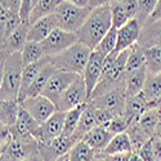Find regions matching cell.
Returning <instances> with one entry per match:
<instances>
[{
  "label": "cell",
  "mask_w": 161,
  "mask_h": 161,
  "mask_svg": "<svg viewBox=\"0 0 161 161\" xmlns=\"http://www.w3.org/2000/svg\"><path fill=\"white\" fill-rule=\"evenodd\" d=\"M112 27L110 4L92 9L84 25L77 30L76 35L80 43L94 49L102 37Z\"/></svg>",
  "instance_id": "obj_1"
},
{
  "label": "cell",
  "mask_w": 161,
  "mask_h": 161,
  "mask_svg": "<svg viewBox=\"0 0 161 161\" xmlns=\"http://www.w3.org/2000/svg\"><path fill=\"white\" fill-rule=\"evenodd\" d=\"M92 50L93 49H90L85 44L77 42L63 52L50 57V61L56 66L57 70L83 74L92 54Z\"/></svg>",
  "instance_id": "obj_2"
},
{
  "label": "cell",
  "mask_w": 161,
  "mask_h": 161,
  "mask_svg": "<svg viewBox=\"0 0 161 161\" xmlns=\"http://www.w3.org/2000/svg\"><path fill=\"white\" fill-rule=\"evenodd\" d=\"M23 71V62L21 52L9 54L3 74L2 88H0V99H18L21 89V79Z\"/></svg>",
  "instance_id": "obj_3"
},
{
  "label": "cell",
  "mask_w": 161,
  "mask_h": 161,
  "mask_svg": "<svg viewBox=\"0 0 161 161\" xmlns=\"http://www.w3.org/2000/svg\"><path fill=\"white\" fill-rule=\"evenodd\" d=\"M90 10L92 9L88 7H79L67 0H61L53 14L56 16L59 29L70 32H77V30L86 21Z\"/></svg>",
  "instance_id": "obj_4"
},
{
  "label": "cell",
  "mask_w": 161,
  "mask_h": 161,
  "mask_svg": "<svg viewBox=\"0 0 161 161\" xmlns=\"http://www.w3.org/2000/svg\"><path fill=\"white\" fill-rule=\"evenodd\" d=\"M88 102V94H86V85L83 74L77 75V77L74 80V83L64 90V93L61 96L59 101L57 102L56 107L59 111H69L75 107L84 104Z\"/></svg>",
  "instance_id": "obj_5"
},
{
  "label": "cell",
  "mask_w": 161,
  "mask_h": 161,
  "mask_svg": "<svg viewBox=\"0 0 161 161\" xmlns=\"http://www.w3.org/2000/svg\"><path fill=\"white\" fill-rule=\"evenodd\" d=\"M77 42H79V39H77L76 32H70V31H66L63 29L57 27L40 44L43 47L44 56L53 57V56L58 54V53L63 52L64 49L70 48L71 45H74Z\"/></svg>",
  "instance_id": "obj_6"
},
{
  "label": "cell",
  "mask_w": 161,
  "mask_h": 161,
  "mask_svg": "<svg viewBox=\"0 0 161 161\" xmlns=\"http://www.w3.org/2000/svg\"><path fill=\"white\" fill-rule=\"evenodd\" d=\"M96 108H103L114 112L115 115H121L125 112L126 106V93H125V84L119 85L108 92L103 93L102 96L93 98L89 101Z\"/></svg>",
  "instance_id": "obj_7"
},
{
  "label": "cell",
  "mask_w": 161,
  "mask_h": 161,
  "mask_svg": "<svg viewBox=\"0 0 161 161\" xmlns=\"http://www.w3.org/2000/svg\"><path fill=\"white\" fill-rule=\"evenodd\" d=\"M77 75H80V74L56 70L54 74L48 80V84L44 88L42 94L44 97H47L48 99H50L54 104H57L61 96L64 93V90L74 83V80L77 77Z\"/></svg>",
  "instance_id": "obj_8"
},
{
  "label": "cell",
  "mask_w": 161,
  "mask_h": 161,
  "mask_svg": "<svg viewBox=\"0 0 161 161\" xmlns=\"http://www.w3.org/2000/svg\"><path fill=\"white\" fill-rule=\"evenodd\" d=\"M21 104L39 124H43L57 111L56 104L43 94L36 97H26L23 101H21Z\"/></svg>",
  "instance_id": "obj_9"
},
{
  "label": "cell",
  "mask_w": 161,
  "mask_h": 161,
  "mask_svg": "<svg viewBox=\"0 0 161 161\" xmlns=\"http://www.w3.org/2000/svg\"><path fill=\"white\" fill-rule=\"evenodd\" d=\"M39 151V142L35 138L12 139L7 148L0 153V161H22Z\"/></svg>",
  "instance_id": "obj_10"
},
{
  "label": "cell",
  "mask_w": 161,
  "mask_h": 161,
  "mask_svg": "<svg viewBox=\"0 0 161 161\" xmlns=\"http://www.w3.org/2000/svg\"><path fill=\"white\" fill-rule=\"evenodd\" d=\"M64 116H66L64 111L57 110L48 120H45L43 124H40L39 129L34 134L36 141L39 143H48L53 139H56L57 137H59L63 130Z\"/></svg>",
  "instance_id": "obj_11"
},
{
  "label": "cell",
  "mask_w": 161,
  "mask_h": 161,
  "mask_svg": "<svg viewBox=\"0 0 161 161\" xmlns=\"http://www.w3.org/2000/svg\"><path fill=\"white\" fill-rule=\"evenodd\" d=\"M106 56H103L101 52L93 49L92 54L89 57V61L85 66V70L83 72L84 80H85V85H86V94H88V101L92 96L93 90L97 86L101 75H102V70H103V63H104Z\"/></svg>",
  "instance_id": "obj_12"
},
{
  "label": "cell",
  "mask_w": 161,
  "mask_h": 161,
  "mask_svg": "<svg viewBox=\"0 0 161 161\" xmlns=\"http://www.w3.org/2000/svg\"><path fill=\"white\" fill-rule=\"evenodd\" d=\"M74 144L72 137L59 136L48 143H39V153L43 161H56L59 156L69 152Z\"/></svg>",
  "instance_id": "obj_13"
},
{
  "label": "cell",
  "mask_w": 161,
  "mask_h": 161,
  "mask_svg": "<svg viewBox=\"0 0 161 161\" xmlns=\"http://www.w3.org/2000/svg\"><path fill=\"white\" fill-rule=\"evenodd\" d=\"M142 25L137 18L128 21L124 26L117 30V40L114 53H120L125 49H129L131 45L138 43L139 34H141Z\"/></svg>",
  "instance_id": "obj_14"
},
{
  "label": "cell",
  "mask_w": 161,
  "mask_h": 161,
  "mask_svg": "<svg viewBox=\"0 0 161 161\" xmlns=\"http://www.w3.org/2000/svg\"><path fill=\"white\" fill-rule=\"evenodd\" d=\"M58 27L56 16L49 14L43 18L37 19L36 22L31 23L29 27V34H27V42H35V43H42L43 40L48 37V35Z\"/></svg>",
  "instance_id": "obj_15"
},
{
  "label": "cell",
  "mask_w": 161,
  "mask_h": 161,
  "mask_svg": "<svg viewBox=\"0 0 161 161\" xmlns=\"http://www.w3.org/2000/svg\"><path fill=\"white\" fill-rule=\"evenodd\" d=\"M138 44L143 49L161 47V19L147 21L142 26Z\"/></svg>",
  "instance_id": "obj_16"
},
{
  "label": "cell",
  "mask_w": 161,
  "mask_h": 161,
  "mask_svg": "<svg viewBox=\"0 0 161 161\" xmlns=\"http://www.w3.org/2000/svg\"><path fill=\"white\" fill-rule=\"evenodd\" d=\"M50 61V57H44L40 61L23 66V71H22V79H21V89H19V96H18V101H23L27 94V90L31 86V84L34 83V80L36 79V76L40 74L45 64Z\"/></svg>",
  "instance_id": "obj_17"
},
{
  "label": "cell",
  "mask_w": 161,
  "mask_h": 161,
  "mask_svg": "<svg viewBox=\"0 0 161 161\" xmlns=\"http://www.w3.org/2000/svg\"><path fill=\"white\" fill-rule=\"evenodd\" d=\"M97 126V120H96V108L94 106L92 103H86L85 108L80 116V120L77 123V126H76V130L75 133L72 134V139L76 142L79 141H83V138L86 136V134L94 128Z\"/></svg>",
  "instance_id": "obj_18"
},
{
  "label": "cell",
  "mask_w": 161,
  "mask_h": 161,
  "mask_svg": "<svg viewBox=\"0 0 161 161\" xmlns=\"http://www.w3.org/2000/svg\"><path fill=\"white\" fill-rule=\"evenodd\" d=\"M29 27L30 23L22 22L19 25V27L13 31L8 39L4 42V44L0 47V49H3L7 52L8 54H13L16 52H21L25 47V44L27 43V34H29Z\"/></svg>",
  "instance_id": "obj_19"
},
{
  "label": "cell",
  "mask_w": 161,
  "mask_h": 161,
  "mask_svg": "<svg viewBox=\"0 0 161 161\" xmlns=\"http://www.w3.org/2000/svg\"><path fill=\"white\" fill-rule=\"evenodd\" d=\"M151 108L150 102L147 101L144 94L141 92L136 96H131L126 98V106H125V112L124 115L129 120V123L133 124L139 120V117L143 115L144 111Z\"/></svg>",
  "instance_id": "obj_20"
},
{
  "label": "cell",
  "mask_w": 161,
  "mask_h": 161,
  "mask_svg": "<svg viewBox=\"0 0 161 161\" xmlns=\"http://www.w3.org/2000/svg\"><path fill=\"white\" fill-rule=\"evenodd\" d=\"M112 134L107 130V128L104 126H94L86 136L83 138V141L85 143H88L94 151L101 152L106 148V146L110 143V141L112 139Z\"/></svg>",
  "instance_id": "obj_21"
},
{
  "label": "cell",
  "mask_w": 161,
  "mask_h": 161,
  "mask_svg": "<svg viewBox=\"0 0 161 161\" xmlns=\"http://www.w3.org/2000/svg\"><path fill=\"white\" fill-rule=\"evenodd\" d=\"M133 152L131 142L129 138V134L126 131L116 134L112 137L110 143L106 146V148L98 153L103 156H112V155H119V153H130Z\"/></svg>",
  "instance_id": "obj_22"
},
{
  "label": "cell",
  "mask_w": 161,
  "mask_h": 161,
  "mask_svg": "<svg viewBox=\"0 0 161 161\" xmlns=\"http://www.w3.org/2000/svg\"><path fill=\"white\" fill-rule=\"evenodd\" d=\"M147 77V67L143 66L138 70L125 72V93L126 98L136 96L142 92Z\"/></svg>",
  "instance_id": "obj_23"
},
{
  "label": "cell",
  "mask_w": 161,
  "mask_h": 161,
  "mask_svg": "<svg viewBox=\"0 0 161 161\" xmlns=\"http://www.w3.org/2000/svg\"><path fill=\"white\" fill-rule=\"evenodd\" d=\"M142 93L147 98V101L150 102L151 107H155L161 97V72L151 74L147 71V77Z\"/></svg>",
  "instance_id": "obj_24"
},
{
  "label": "cell",
  "mask_w": 161,
  "mask_h": 161,
  "mask_svg": "<svg viewBox=\"0 0 161 161\" xmlns=\"http://www.w3.org/2000/svg\"><path fill=\"white\" fill-rule=\"evenodd\" d=\"M56 66L52 63V61H49L44 69L40 71V74L36 76V79L34 80V83L31 84V86L27 90V94H26V97H36V96H40L43 93L44 88L47 86L48 84V80L50 79V76L54 74L56 71Z\"/></svg>",
  "instance_id": "obj_25"
},
{
  "label": "cell",
  "mask_w": 161,
  "mask_h": 161,
  "mask_svg": "<svg viewBox=\"0 0 161 161\" xmlns=\"http://www.w3.org/2000/svg\"><path fill=\"white\" fill-rule=\"evenodd\" d=\"M19 104L18 99H0V123L7 126L14 124L17 121Z\"/></svg>",
  "instance_id": "obj_26"
},
{
  "label": "cell",
  "mask_w": 161,
  "mask_h": 161,
  "mask_svg": "<svg viewBox=\"0 0 161 161\" xmlns=\"http://www.w3.org/2000/svg\"><path fill=\"white\" fill-rule=\"evenodd\" d=\"M67 153H69L70 161H93L98 152L93 150L84 141H79L71 147Z\"/></svg>",
  "instance_id": "obj_27"
},
{
  "label": "cell",
  "mask_w": 161,
  "mask_h": 161,
  "mask_svg": "<svg viewBox=\"0 0 161 161\" xmlns=\"http://www.w3.org/2000/svg\"><path fill=\"white\" fill-rule=\"evenodd\" d=\"M160 119H161V116L158 115L156 107H151V108H148L147 111L143 112V115L139 117V120L137 123L147 136L153 137L155 129L160 121Z\"/></svg>",
  "instance_id": "obj_28"
},
{
  "label": "cell",
  "mask_w": 161,
  "mask_h": 161,
  "mask_svg": "<svg viewBox=\"0 0 161 161\" xmlns=\"http://www.w3.org/2000/svg\"><path fill=\"white\" fill-rule=\"evenodd\" d=\"M88 103V102H86ZM86 103L84 104H80L77 107L72 110H69L66 111V116H64V124H63V130H62V134L61 136H64V137H72V134L75 133L76 130V126H77V123L80 120V116H81L84 108Z\"/></svg>",
  "instance_id": "obj_29"
},
{
  "label": "cell",
  "mask_w": 161,
  "mask_h": 161,
  "mask_svg": "<svg viewBox=\"0 0 161 161\" xmlns=\"http://www.w3.org/2000/svg\"><path fill=\"white\" fill-rule=\"evenodd\" d=\"M21 57H22L23 66H27V64H31V63H35V62L40 61L45 56H44L43 47L40 43L27 42L25 44L23 49L21 50Z\"/></svg>",
  "instance_id": "obj_30"
},
{
  "label": "cell",
  "mask_w": 161,
  "mask_h": 161,
  "mask_svg": "<svg viewBox=\"0 0 161 161\" xmlns=\"http://www.w3.org/2000/svg\"><path fill=\"white\" fill-rule=\"evenodd\" d=\"M143 66H146L144 49L137 43V44H134L129 48V56H128V59H126L125 72L138 70Z\"/></svg>",
  "instance_id": "obj_31"
},
{
  "label": "cell",
  "mask_w": 161,
  "mask_h": 161,
  "mask_svg": "<svg viewBox=\"0 0 161 161\" xmlns=\"http://www.w3.org/2000/svg\"><path fill=\"white\" fill-rule=\"evenodd\" d=\"M59 2L61 0H39V3L34 7L31 14H30V25L36 22L40 18L54 13L56 7L58 5Z\"/></svg>",
  "instance_id": "obj_32"
},
{
  "label": "cell",
  "mask_w": 161,
  "mask_h": 161,
  "mask_svg": "<svg viewBox=\"0 0 161 161\" xmlns=\"http://www.w3.org/2000/svg\"><path fill=\"white\" fill-rule=\"evenodd\" d=\"M110 9H111V21H112V27L120 29L124 26L128 21H130L128 13L121 3V0H114L110 3Z\"/></svg>",
  "instance_id": "obj_33"
},
{
  "label": "cell",
  "mask_w": 161,
  "mask_h": 161,
  "mask_svg": "<svg viewBox=\"0 0 161 161\" xmlns=\"http://www.w3.org/2000/svg\"><path fill=\"white\" fill-rule=\"evenodd\" d=\"M146 67L151 74L161 72V47H152L144 49Z\"/></svg>",
  "instance_id": "obj_34"
},
{
  "label": "cell",
  "mask_w": 161,
  "mask_h": 161,
  "mask_svg": "<svg viewBox=\"0 0 161 161\" xmlns=\"http://www.w3.org/2000/svg\"><path fill=\"white\" fill-rule=\"evenodd\" d=\"M126 133L129 134V138H130V142H131V147H133V152H137L141 147L148 141L150 136H147V134L141 129V126L138 125V123H133L129 125Z\"/></svg>",
  "instance_id": "obj_35"
},
{
  "label": "cell",
  "mask_w": 161,
  "mask_h": 161,
  "mask_svg": "<svg viewBox=\"0 0 161 161\" xmlns=\"http://www.w3.org/2000/svg\"><path fill=\"white\" fill-rule=\"evenodd\" d=\"M116 40H117V29L111 27L107 34L102 37V40L98 43V45L94 48L96 50L101 52L103 56H108L111 53H114L115 47H116Z\"/></svg>",
  "instance_id": "obj_36"
},
{
  "label": "cell",
  "mask_w": 161,
  "mask_h": 161,
  "mask_svg": "<svg viewBox=\"0 0 161 161\" xmlns=\"http://www.w3.org/2000/svg\"><path fill=\"white\" fill-rule=\"evenodd\" d=\"M21 103V102H19ZM17 121L19 123V124H22L26 129L29 130V133H31L32 136L36 133V130L39 129V126H40V124L36 121V120L26 111L23 107H22V104H19V110H18V116H17Z\"/></svg>",
  "instance_id": "obj_37"
},
{
  "label": "cell",
  "mask_w": 161,
  "mask_h": 161,
  "mask_svg": "<svg viewBox=\"0 0 161 161\" xmlns=\"http://www.w3.org/2000/svg\"><path fill=\"white\" fill-rule=\"evenodd\" d=\"M130 123L129 120L126 119V116L124 114L121 115H116L111 121L108 123V125H107V130H108L112 136H116V134H120V133H124L128 130Z\"/></svg>",
  "instance_id": "obj_38"
},
{
  "label": "cell",
  "mask_w": 161,
  "mask_h": 161,
  "mask_svg": "<svg viewBox=\"0 0 161 161\" xmlns=\"http://www.w3.org/2000/svg\"><path fill=\"white\" fill-rule=\"evenodd\" d=\"M158 0H138V7H139V12L137 14V19L139 21V23L143 26L144 22L148 19V17L151 16V13L153 12L156 4Z\"/></svg>",
  "instance_id": "obj_39"
},
{
  "label": "cell",
  "mask_w": 161,
  "mask_h": 161,
  "mask_svg": "<svg viewBox=\"0 0 161 161\" xmlns=\"http://www.w3.org/2000/svg\"><path fill=\"white\" fill-rule=\"evenodd\" d=\"M96 108V107H94ZM116 115L108 110H103V108H96V120H97V125L98 126H107L108 123L115 117Z\"/></svg>",
  "instance_id": "obj_40"
},
{
  "label": "cell",
  "mask_w": 161,
  "mask_h": 161,
  "mask_svg": "<svg viewBox=\"0 0 161 161\" xmlns=\"http://www.w3.org/2000/svg\"><path fill=\"white\" fill-rule=\"evenodd\" d=\"M10 141H12V134L9 131V126L0 123V153L7 148Z\"/></svg>",
  "instance_id": "obj_41"
},
{
  "label": "cell",
  "mask_w": 161,
  "mask_h": 161,
  "mask_svg": "<svg viewBox=\"0 0 161 161\" xmlns=\"http://www.w3.org/2000/svg\"><path fill=\"white\" fill-rule=\"evenodd\" d=\"M137 152L139 153V156L142 157L143 161H155L153 150H152V138H150L147 141Z\"/></svg>",
  "instance_id": "obj_42"
},
{
  "label": "cell",
  "mask_w": 161,
  "mask_h": 161,
  "mask_svg": "<svg viewBox=\"0 0 161 161\" xmlns=\"http://www.w3.org/2000/svg\"><path fill=\"white\" fill-rule=\"evenodd\" d=\"M121 3L128 13V16L130 19L136 18L138 12H139V7H138V0H121Z\"/></svg>",
  "instance_id": "obj_43"
},
{
  "label": "cell",
  "mask_w": 161,
  "mask_h": 161,
  "mask_svg": "<svg viewBox=\"0 0 161 161\" xmlns=\"http://www.w3.org/2000/svg\"><path fill=\"white\" fill-rule=\"evenodd\" d=\"M152 150L155 161H161V139L152 137Z\"/></svg>",
  "instance_id": "obj_44"
},
{
  "label": "cell",
  "mask_w": 161,
  "mask_h": 161,
  "mask_svg": "<svg viewBox=\"0 0 161 161\" xmlns=\"http://www.w3.org/2000/svg\"><path fill=\"white\" fill-rule=\"evenodd\" d=\"M8 53L4 52L3 49H0V88H2V81H3V74H4V66H5V61L8 58Z\"/></svg>",
  "instance_id": "obj_45"
},
{
  "label": "cell",
  "mask_w": 161,
  "mask_h": 161,
  "mask_svg": "<svg viewBox=\"0 0 161 161\" xmlns=\"http://www.w3.org/2000/svg\"><path fill=\"white\" fill-rule=\"evenodd\" d=\"M156 19H161V0H158L157 2V4H156V7H155V9H153V12L151 13V16L148 17V19L147 21H156ZM146 21V22H147ZM144 22V23H146Z\"/></svg>",
  "instance_id": "obj_46"
},
{
  "label": "cell",
  "mask_w": 161,
  "mask_h": 161,
  "mask_svg": "<svg viewBox=\"0 0 161 161\" xmlns=\"http://www.w3.org/2000/svg\"><path fill=\"white\" fill-rule=\"evenodd\" d=\"M21 3L22 0H8V4H7V9L10 12H14L19 14V8H21Z\"/></svg>",
  "instance_id": "obj_47"
},
{
  "label": "cell",
  "mask_w": 161,
  "mask_h": 161,
  "mask_svg": "<svg viewBox=\"0 0 161 161\" xmlns=\"http://www.w3.org/2000/svg\"><path fill=\"white\" fill-rule=\"evenodd\" d=\"M114 0H89V4H88V8L90 9H94L97 7H102V5H107L112 3Z\"/></svg>",
  "instance_id": "obj_48"
},
{
  "label": "cell",
  "mask_w": 161,
  "mask_h": 161,
  "mask_svg": "<svg viewBox=\"0 0 161 161\" xmlns=\"http://www.w3.org/2000/svg\"><path fill=\"white\" fill-rule=\"evenodd\" d=\"M130 153H119V155H112V156H107V157H108L110 161H129Z\"/></svg>",
  "instance_id": "obj_49"
},
{
  "label": "cell",
  "mask_w": 161,
  "mask_h": 161,
  "mask_svg": "<svg viewBox=\"0 0 161 161\" xmlns=\"http://www.w3.org/2000/svg\"><path fill=\"white\" fill-rule=\"evenodd\" d=\"M22 161H43V158H42V156H40V153H39V151H37V152L30 155L29 157H26V158L22 160Z\"/></svg>",
  "instance_id": "obj_50"
},
{
  "label": "cell",
  "mask_w": 161,
  "mask_h": 161,
  "mask_svg": "<svg viewBox=\"0 0 161 161\" xmlns=\"http://www.w3.org/2000/svg\"><path fill=\"white\" fill-rule=\"evenodd\" d=\"M67 2H70L75 5H79V7H88L89 4V0H67Z\"/></svg>",
  "instance_id": "obj_51"
},
{
  "label": "cell",
  "mask_w": 161,
  "mask_h": 161,
  "mask_svg": "<svg viewBox=\"0 0 161 161\" xmlns=\"http://www.w3.org/2000/svg\"><path fill=\"white\" fill-rule=\"evenodd\" d=\"M129 161H143V160H142V157L139 156L138 152H131V153H130V158H129Z\"/></svg>",
  "instance_id": "obj_52"
},
{
  "label": "cell",
  "mask_w": 161,
  "mask_h": 161,
  "mask_svg": "<svg viewBox=\"0 0 161 161\" xmlns=\"http://www.w3.org/2000/svg\"><path fill=\"white\" fill-rule=\"evenodd\" d=\"M153 137H156V138H160V139H161V119H160V121H158V124H157V126H156V129H155V134H153Z\"/></svg>",
  "instance_id": "obj_53"
},
{
  "label": "cell",
  "mask_w": 161,
  "mask_h": 161,
  "mask_svg": "<svg viewBox=\"0 0 161 161\" xmlns=\"http://www.w3.org/2000/svg\"><path fill=\"white\" fill-rule=\"evenodd\" d=\"M93 161H110V160H108V157H107V156H103L101 153H97Z\"/></svg>",
  "instance_id": "obj_54"
},
{
  "label": "cell",
  "mask_w": 161,
  "mask_h": 161,
  "mask_svg": "<svg viewBox=\"0 0 161 161\" xmlns=\"http://www.w3.org/2000/svg\"><path fill=\"white\" fill-rule=\"evenodd\" d=\"M56 161H70V157H69V153H64L62 156H59Z\"/></svg>",
  "instance_id": "obj_55"
},
{
  "label": "cell",
  "mask_w": 161,
  "mask_h": 161,
  "mask_svg": "<svg viewBox=\"0 0 161 161\" xmlns=\"http://www.w3.org/2000/svg\"><path fill=\"white\" fill-rule=\"evenodd\" d=\"M155 107H156V110H157V112H158V115L161 116V102H160V103H157V104H156Z\"/></svg>",
  "instance_id": "obj_56"
},
{
  "label": "cell",
  "mask_w": 161,
  "mask_h": 161,
  "mask_svg": "<svg viewBox=\"0 0 161 161\" xmlns=\"http://www.w3.org/2000/svg\"><path fill=\"white\" fill-rule=\"evenodd\" d=\"M0 4H2L5 9H7V4H8V0H0Z\"/></svg>",
  "instance_id": "obj_57"
},
{
  "label": "cell",
  "mask_w": 161,
  "mask_h": 161,
  "mask_svg": "<svg viewBox=\"0 0 161 161\" xmlns=\"http://www.w3.org/2000/svg\"><path fill=\"white\" fill-rule=\"evenodd\" d=\"M3 8H4V7H3V5H2V4H0V10H2V9H3Z\"/></svg>",
  "instance_id": "obj_58"
},
{
  "label": "cell",
  "mask_w": 161,
  "mask_h": 161,
  "mask_svg": "<svg viewBox=\"0 0 161 161\" xmlns=\"http://www.w3.org/2000/svg\"><path fill=\"white\" fill-rule=\"evenodd\" d=\"M160 102H161V97H160V99H158V102H157V103H160ZM157 103H156V104H157Z\"/></svg>",
  "instance_id": "obj_59"
}]
</instances>
